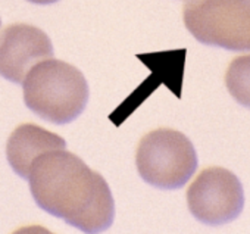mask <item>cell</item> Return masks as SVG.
<instances>
[{
    "mask_svg": "<svg viewBox=\"0 0 250 234\" xmlns=\"http://www.w3.org/2000/svg\"><path fill=\"white\" fill-rule=\"evenodd\" d=\"M183 20L202 44L232 52L250 50V0H188Z\"/></svg>",
    "mask_w": 250,
    "mask_h": 234,
    "instance_id": "4",
    "label": "cell"
},
{
    "mask_svg": "<svg viewBox=\"0 0 250 234\" xmlns=\"http://www.w3.org/2000/svg\"><path fill=\"white\" fill-rule=\"evenodd\" d=\"M24 102L42 120L69 124L83 113L88 102V84L83 72L53 58L36 64L22 81Z\"/></svg>",
    "mask_w": 250,
    "mask_h": 234,
    "instance_id": "2",
    "label": "cell"
},
{
    "mask_svg": "<svg viewBox=\"0 0 250 234\" xmlns=\"http://www.w3.org/2000/svg\"><path fill=\"white\" fill-rule=\"evenodd\" d=\"M53 58L49 36L30 24H14L0 34V75L22 84L28 71L39 62Z\"/></svg>",
    "mask_w": 250,
    "mask_h": 234,
    "instance_id": "6",
    "label": "cell"
},
{
    "mask_svg": "<svg viewBox=\"0 0 250 234\" xmlns=\"http://www.w3.org/2000/svg\"><path fill=\"white\" fill-rule=\"evenodd\" d=\"M27 2L36 3V5H52V3L59 2V0H27Z\"/></svg>",
    "mask_w": 250,
    "mask_h": 234,
    "instance_id": "9",
    "label": "cell"
},
{
    "mask_svg": "<svg viewBox=\"0 0 250 234\" xmlns=\"http://www.w3.org/2000/svg\"><path fill=\"white\" fill-rule=\"evenodd\" d=\"M191 215L206 225H224L243 211L244 191L237 175L221 167L203 170L187 190Z\"/></svg>",
    "mask_w": 250,
    "mask_h": 234,
    "instance_id": "5",
    "label": "cell"
},
{
    "mask_svg": "<svg viewBox=\"0 0 250 234\" xmlns=\"http://www.w3.org/2000/svg\"><path fill=\"white\" fill-rule=\"evenodd\" d=\"M136 167L140 177L162 190L181 189L197 170V153L187 136L172 128L147 133L139 143Z\"/></svg>",
    "mask_w": 250,
    "mask_h": 234,
    "instance_id": "3",
    "label": "cell"
},
{
    "mask_svg": "<svg viewBox=\"0 0 250 234\" xmlns=\"http://www.w3.org/2000/svg\"><path fill=\"white\" fill-rule=\"evenodd\" d=\"M225 85L237 103L250 109V55L231 61L225 72Z\"/></svg>",
    "mask_w": 250,
    "mask_h": 234,
    "instance_id": "8",
    "label": "cell"
},
{
    "mask_svg": "<svg viewBox=\"0 0 250 234\" xmlns=\"http://www.w3.org/2000/svg\"><path fill=\"white\" fill-rule=\"evenodd\" d=\"M0 24H2V21H0Z\"/></svg>",
    "mask_w": 250,
    "mask_h": 234,
    "instance_id": "10",
    "label": "cell"
},
{
    "mask_svg": "<svg viewBox=\"0 0 250 234\" xmlns=\"http://www.w3.org/2000/svg\"><path fill=\"white\" fill-rule=\"evenodd\" d=\"M39 208L84 233H102L115 218L112 191L97 171L65 149L37 156L28 172Z\"/></svg>",
    "mask_w": 250,
    "mask_h": 234,
    "instance_id": "1",
    "label": "cell"
},
{
    "mask_svg": "<svg viewBox=\"0 0 250 234\" xmlns=\"http://www.w3.org/2000/svg\"><path fill=\"white\" fill-rule=\"evenodd\" d=\"M66 142L58 134L36 124H22L15 128L6 143V158L12 170L24 180L33 161L42 153L53 149H65Z\"/></svg>",
    "mask_w": 250,
    "mask_h": 234,
    "instance_id": "7",
    "label": "cell"
}]
</instances>
